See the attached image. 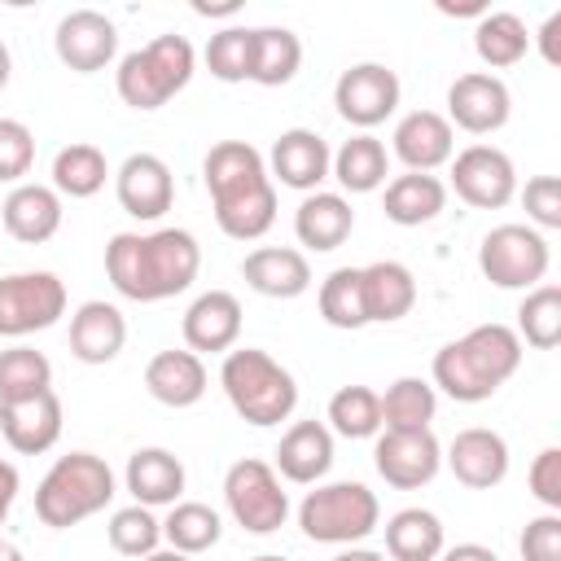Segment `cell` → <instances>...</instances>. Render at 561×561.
Listing matches in <instances>:
<instances>
[{"label": "cell", "mask_w": 561, "mask_h": 561, "mask_svg": "<svg viewBox=\"0 0 561 561\" xmlns=\"http://www.w3.org/2000/svg\"><path fill=\"white\" fill-rule=\"evenodd\" d=\"M0 561H26V557H22V548H18V543L0 539Z\"/></svg>", "instance_id": "obj_55"}, {"label": "cell", "mask_w": 561, "mask_h": 561, "mask_svg": "<svg viewBox=\"0 0 561 561\" xmlns=\"http://www.w3.org/2000/svg\"><path fill=\"white\" fill-rule=\"evenodd\" d=\"M530 495L548 508V513H561V447H543L535 460H530Z\"/></svg>", "instance_id": "obj_47"}, {"label": "cell", "mask_w": 561, "mask_h": 561, "mask_svg": "<svg viewBox=\"0 0 561 561\" xmlns=\"http://www.w3.org/2000/svg\"><path fill=\"white\" fill-rule=\"evenodd\" d=\"M123 482H127L131 500L145 504V508L175 504V500L184 495V465H180V456L167 451V447H136V451L127 456Z\"/></svg>", "instance_id": "obj_27"}, {"label": "cell", "mask_w": 561, "mask_h": 561, "mask_svg": "<svg viewBox=\"0 0 561 561\" xmlns=\"http://www.w3.org/2000/svg\"><path fill=\"white\" fill-rule=\"evenodd\" d=\"M539 53H543V61L548 66H561V9L557 13H548V22L539 26Z\"/></svg>", "instance_id": "obj_48"}, {"label": "cell", "mask_w": 561, "mask_h": 561, "mask_svg": "<svg viewBox=\"0 0 561 561\" xmlns=\"http://www.w3.org/2000/svg\"><path fill=\"white\" fill-rule=\"evenodd\" d=\"M302 66V39L289 26H254V66H250V83L263 88H280L298 75Z\"/></svg>", "instance_id": "obj_34"}, {"label": "cell", "mask_w": 561, "mask_h": 561, "mask_svg": "<svg viewBox=\"0 0 561 561\" xmlns=\"http://www.w3.org/2000/svg\"><path fill=\"white\" fill-rule=\"evenodd\" d=\"M438 561H500V557L486 543H456V548H443Z\"/></svg>", "instance_id": "obj_49"}, {"label": "cell", "mask_w": 561, "mask_h": 561, "mask_svg": "<svg viewBox=\"0 0 561 561\" xmlns=\"http://www.w3.org/2000/svg\"><path fill=\"white\" fill-rule=\"evenodd\" d=\"M451 188L473 210H500L517 193V167L495 145H469L451 153Z\"/></svg>", "instance_id": "obj_12"}, {"label": "cell", "mask_w": 561, "mask_h": 561, "mask_svg": "<svg viewBox=\"0 0 561 561\" xmlns=\"http://www.w3.org/2000/svg\"><path fill=\"white\" fill-rule=\"evenodd\" d=\"M333 561H386L381 552H373V548H342Z\"/></svg>", "instance_id": "obj_52"}, {"label": "cell", "mask_w": 561, "mask_h": 561, "mask_svg": "<svg viewBox=\"0 0 561 561\" xmlns=\"http://www.w3.org/2000/svg\"><path fill=\"white\" fill-rule=\"evenodd\" d=\"M206 364L202 355H193L188 346L184 351H158L149 364H145V390L162 403V408H193L202 403L206 394Z\"/></svg>", "instance_id": "obj_26"}, {"label": "cell", "mask_w": 561, "mask_h": 561, "mask_svg": "<svg viewBox=\"0 0 561 561\" xmlns=\"http://www.w3.org/2000/svg\"><path fill=\"white\" fill-rule=\"evenodd\" d=\"M114 193H118V206L131 219L153 224L175 202V175L158 153H127L118 175H114Z\"/></svg>", "instance_id": "obj_16"}, {"label": "cell", "mask_w": 561, "mask_h": 561, "mask_svg": "<svg viewBox=\"0 0 561 561\" xmlns=\"http://www.w3.org/2000/svg\"><path fill=\"white\" fill-rule=\"evenodd\" d=\"M316 302H320L324 324H333V329H364V324H368L359 267H333V272L320 280Z\"/></svg>", "instance_id": "obj_38"}, {"label": "cell", "mask_w": 561, "mask_h": 561, "mask_svg": "<svg viewBox=\"0 0 561 561\" xmlns=\"http://www.w3.org/2000/svg\"><path fill=\"white\" fill-rule=\"evenodd\" d=\"M0 224H4V232H9L13 241H22V245H44V241H53L57 228H61V193H57L53 184H31V180H22V184H13L9 197H4Z\"/></svg>", "instance_id": "obj_21"}, {"label": "cell", "mask_w": 561, "mask_h": 561, "mask_svg": "<svg viewBox=\"0 0 561 561\" xmlns=\"http://www.w3.org/2000/svg\"><path fill=\"white\" fill-rule=\"evenodd\" d=\"M522 368V337L508 324H478L465 337L438 346L434 355V381L456 403H482L491 399L513 373Z\"/></svg>", "instance_id": "obj_3"}, {"label": "cell", "mask_w": 561, "mask_h": 561, "mask_svg": "<svg viewBox=\"0 0 561 561\" xmlns=\"http://www.w3.org/2000/svg\"><path fill=\"white\" fill-rule=\"evenodd\" d=\"M548 237L530 224H500L478 245V267L495 289H535L548 276Z\"/></svg>", "instance_id": "obj_8"}, {"label": "cell", "mask_w": 561, "mask_h": 561, "mask_svg": "<svg viewBox=\"0 0 561 561\" xmlns=\"http://www.w3.org/2000/svg\"><path fill=\"white\" fill-rule=\"evenodd\" d=\"M373 465L394 491H416L434 482L443 465V447L430 430H381L373 447Z\"/></svg>", "instance_id": "obj_14"}, {"label": "cell", "mask_w": 561, "mask_h": 561, "mask_svg": "<svg viewBox=\"0 0 561 561\" xmlns=\"http://www.w3.org/2000/svg\"><path fill=\"white\" fill-rule=\"evenodd\" d=\"M530 48V35H526V22L508 9H495V13H482L478 26H473V53L482 57V66L491 70H508L526 57Z\"/></svg>", "instance_id": "obj_33"}, {"label": "cell", "mask_w": 561, "mask_h": 561, "mask_svg": "<svg viewBox=\"0 0 561 561\" xmlns=\"http://www.w3.org/2000/svg\"><path fill=\"white\" fill-rule=\"evenodd\" d=\"M513 114V96L508 83L491 70H469L456 75V83L447 88V123H456L469 136H491L508 123Z\"/></svg>", "instance_id": "obj_13"}, {"label": "cell", "mask_w": 561, "mask_h": 561, "mask_svg": "<svg viewBox=\"0 0 561 561\" xmlns=\"http://www.w3.org/2000/svg\"><path fill=\"white\" fill-rule=\"evenodd\" d=\"M13 500H18V469L9 460H0V526H4V517L13 508Z\"/></svg>", "instance_id": "obj_50"}, {"label": "cell", "mask_w": 561, "mask_h": 561, "mask_svg": "<svg viewBox=\"0 0 561 561\" xmlns=\"http://www.w3.org/2000/svg\"><path fill=\"white\" fill-rule=\"evenodd\" d=\"M215 224L232 241H259L276 224V184L250 140H219L202 162Z\"/></svg>", "instance_id": "obj_2"}, {"label": "cell", "mask_w": 561, "mask_h": 561, "mask_svg": "<svg viewBox=\"0 0 561 561\" xmlns=\"http://www.w3.org/2000/svg\"><path fill=\"white\" fill-rule=\"evenodd\" d=\"M447 206V184L438 175H425V171H403L386 184V197H381V210L390 224L399 228H421L430 219H438Z\"/></svg>", "instance_id": "obj_30"}, {"label": "cell", "mask_w": 561, "mask_h": 561, "mask_svg": "<svg viewBox=\"0 0 561 561\" xmlns=\"http://www.w3.org/2000/svg\"><path fill=\"white\" fill-rule=\"evenodd\" d=\"M522 206H526V219L535 232L561 228V180L557 175H530L522 188Z\"/></svg>", "instance_id": "obj_45"}, {"label": "cell", "mask_w": 561, "mask_h": 561, "mask_svg": "<svg viewBox=\"0 0 561 561\" xmlns=\"http://www.w3.org/2000/svg\"><path fill=\"white\" fill-rule=\"evenodd\" d=\"M105 535H110V548H114V552H123V557H149V552H158V543H162V522L153 517V508L127 504V508H118V513L110 517Z\"/></svg>", "instance_id": "obj_43"}, {"label": "cell", "mask_w": 561, "mask_h": 561, "mask_svg": "<svg viewBox=\"0 0 561 561\" xmlns=\"http://www.w3.org/2000/svg\"><path fill=\"white\" fill-rule=\"evenodd\" d=\"M443 548H447L443 522L430 508H399L386 522V552H390V561H438Z\"/></svg>", "instance_id": "obj_32"}, {"label": "cell", "mask_w": 561, "mask_h": 561, "mask_svg": "<svg viewBox=\"0 0 561 561\" xmlns=\"http://www.w3.org/2000/svg\"><path fill=\"white\" fill-rule=\"evenodd\" d=\"M0 438L18 456H39L61 438V399L57 390H39L18 403H0Z\"/></svg>", "instance_id": "obj_20"}, {"label": "cell", "mask_w": 561, "mask_h": 561, "mask_svg": "<svg viewBox=\"0 0 561 561\" xmlns=\"http://www.w3.org/2000/svg\"><path fill=\"white\" fill-rule=\"evenodd\" d=\"M456 153V127L434 110H412L394 127V158L408 171H438Z\"/></svg>", "instance_id": "obj_22"}, {"label": "cell", "mask_w": 561, "mask_h": 561, "mask_svg": "<svg viewBox=\"0 0 561 561\" xmlns=\"http://www.w3.org/2000/svg\"><path fill=\"white\" fill-rule=\"evenodd\" d=\"M399 96H403L399 75H394L390 66H381V61H355V66L342 70L337 83H333V105H337V114H342L351 127H359V131H373L377 123H386V118L399 110Z\"/></svg>", "instance_id": "obj_11"}, {"label": "cell", "mask_w": 561, "mask_h": 561, "mask_svg": "<svg viewBox=\"0 0 561 561\" xmlns=\"http://www.w3.org/2000/svg\"><path fill=\"white\" fill-rule=\"evenodd\" d=\"M381 504L364 482H320L298 504V526L316 543H359L377 530Z\"/></svg>", "instance_id": "obj_7"}, {"label": "cell", "mask_w": 561, "mask_h": 561, "mask_svg": "<svg viewBox=\"0 0 561 561\" xmlns=\"http://www.w3.org/2000/svg\"><path fill=\"white\" fill-rule=\"evenodd\" d=\"M329 430L342 438H373L381 434V394L368 386H342L329 399Z\"/></svg>", "instance_id": "obj_41"}, {"label": "cell", "mask_w": 561, "mask_h": 561, "mask_svg": "<svg viewBox=\"0 0 561 561\" xmlns=\"http://www.w3.org/2000/svg\"><path fill=\"white\" fill-rule=\"evenodd\" d=\"M193 70H197L193 44H188L184 35L167 31V35H158V39H149L145 48L127 53V57L118 61V70H114V83H118L123 105L149 114V110H162L175 92H184L188 79H193Z\"/></svg>", "instance_id": "obj_6"}, {"label": "cell", "mask_w": 561, "mask_h": 561, "mask_svg": "<svg viewBox=\"0 0 561 561\" xmlns=\"http://www.w3.org/2000/svg\"><path fill=\"white\" fill-rule=\"evenodd\" d=\"M105 175H110V162L88 140H75L66 149H57V158H53V188L61 197H92L105 188Z\"/></svg>", "instance_id": "obj_36"}, {"label": "cell", "mask_w": 561, "mask_h": 561, "mask_svg": "<svg viewBox=\"0 0 561 561\" xmlns=\"http://www.w3.org/2000/svg\"><path fill=\"white\" fill-rule=\"evenodd\" d=\"M526 561H561V513H539L517 539Z\"/></svg>", "instance_id": "obj_46"}, {"label": "cell", "mask_w": 561, "mask_h": 561, "mask_svg": "<svg viewBox=\"0 0 561 561\" xmlns=\"http://www.w3.org/2000/svg\"><path fill=\"white\" fill-rule=\"evenodd\" d=\"M184 346L193 355H228L241 337V302L228 289H206L184 311Z\"/></svg>", "instance_id": "obj_17"}, {"label": "cell", "mask_w": 561, "mask_h": 561, "mask_svg": "<svg viewBox=\"0 0 561 561\" xmlns=\"http://www.w3.org/2000/svg\"><path fill=\"white\" fill-rule=\"evenodd\" d=\"M443 460L456 473V482L469 491H491L508 478V443H504V434H495L486 425L460 430Z\"/></svg>", "instance_id": "obj_18"}, {"label": "cell", "mask_w": 561, "mask_h": 561, "mask_svg": "<svg viewBox=\"0 0 561 561\" xmlns=\"http://www.w3.org/2000/svg\"><path fill=\"white\" fill-rule=\"evenodd\" d=\"M53 48H57L61 66H70L75 75H96L118 53V26L96 9H70L57 22Z\"/></svg>", "instance_id": "obj_15"}, {"label": "cell", "mask_w": 561, "mask_h": 561, "mask_svg": "<svg viewBox=\"0 0 561 561\" xmlns=\"http://www.w3.org/2000/svg\"><path fill=\"white\" fill-rule=\"evenodd\" d=\"M359 285H364L368 324H394L416 307V276L394 259H377L359 267Z\"/></svg>", "instance_id": "obj_28"}, {"label": "cell", "mask_w": 561, "mask_h": 561, "mask_svg": "<svg viewBox=\"0 0 561 561\" xmlns=\"http://www.w3.org/2000/svg\"><path fill=\"white\" fill-rule=\"evenodd\" d=\"M66 316V285L57 272L0 276V337H26L53 329Z\"/></svg>", "instance_id": "obj_10"}, {"label": "cell", "mask_w": 561, "mask_h": 561, "mask_svg": "<svg viewBox=\"0 0 561 561\" xmlns=\"http://www.w3.org/2000/svg\"><path fill=\"white\" fill-rule=\"evenodd\" d=\"M9 75H13V57H9V48H4V39H0V92L9 88Z\"/></svg>", "instance_id": "obj_53"}, {"label": "cell", "mask_w": 561, "mask_h": 561, "mask_svg": "<svg viewBox=\"0 0 561 561\" xmlns=\"http://www.w3.org/2000/svg\"><path fill=\"white\" fill-rule=\"evenodd\" d=\"M35 167V131L18 118H0V184H22Z\"/></svg>", "instance_id": "obj_44"}, {"label": "cell", "mask_w": 561, "mask_h": 561, "mask_svg": "<svg viewBox=\"0 0 561 561\" xmlns=\"http://www.w3.org/2000/svg\"><path fill=\"white\" fill-rule=\"evenodd\" d=\"M329 145L320 131L311 127H289L272 140V158H267V175L280 180L285 188H298V193H316L320 180H329Z\"/></svg>", "instance_id": "obj_19"}, {"label": "cell", "mask_w": 561, "mask_h": 561, "mask_svg": "<svg viewBox=\"0 0 561 561\" xmlns=\"http://www.w3.org/2000/svg\"><path fill=\"white\" fill-rule=\"evenodd\" d=\"M351 228H355V210H351V202L342 197V193H307L302 202H298V210H294V232H298V241L307 245V250H316V254H324V250H337L346 237H351Z\"/></svg>", "instance_id": "obj_29"}, {"label": "cell", "mask_w": 561, "mask_h": 561, "mask_svg": "<svg viewBox=\"0 0 561 561\" xmlns=\"http://www.w3.org/2000/svg\"><path fill=\"white\" fill-rule=\"evenodd\" d=\"M224 500H228L232 522L250 535H272L289 517V495H285L276 469L267 460H254V456L237 460L224 473Z\"/></svg>", "instance_id": "obj_9"}, {"label": "cell", "mask_w": 561, "mask_h": 561, "mask_svg": "<svg viewBox=\"0 0 561 561\" xmlns=\"http://www.w3.org/2000/svg\"><path fill=\"white\" fill-rule=\"evenodd\" d=\"M250 561H289V557H276V552H263V557H250Z\"/></svg>", "instance_id": "obj_56"}, {"label": "cell", "mask_w": 561, "mask_h": 561, "mask_svg": "<svg viewBox=\"0 0 561 561\" xmlns=\"http://www.w3.org/2000/svg\"><path fill=\"white\" fill-rule=\"evenodd\" d=\"M438 13H447V18H482V13H491V9H486V0H465V4L438 0Z\"/></svg>", "instance_id": "obj_51"}, {"label": "cell", "mask_w": 561, "mask_h": 561, "mask_svg": "<svg viewBox=\"0 0 561 561\" xmlns=\"http://www.w3.org/2000/svg\"><path fill=\"white\" fill-rule=\"evenodd\" d=\"M202 245L188 228L114 232L105 245V276L131 302H162L197 280Z\"/></svg>", "instance_id": "obj_1"}, {"label": "cell", "mask_w": 561, "mask_h": 561, "mask_svg": "<svg viewBox=\"0 0 561 561\" xmlns=\"http://www.w3.org/2000/svg\"><path fill=\"white\" fill-rule=\"evenodd\" d=\"M254 66V26H224L206 44V70L219 83H245Z\"/></svg>", "instance_id": "obj_42"}, {"label": "cell", "mask_w": 561, "mask_h": 561, "mask_svg": "<svg viewBox=\"0 0 561 561\" xmlns=\"http://www.w3.org/2000/svg\"><path fill=\"white\" fill-rule=\"evenodd\" d=\"M333 465V430L324 421H294L276 443V469L285 482L311 486Z\"/></svg>", "instance_id": "obj_24"}, {"label": "cell", "mask_w": 561, "mask_h": 561, "mask_svg": "<svg viewBox=\"0 0 561 561\" xmlns=\"http://www.w3.org/2000/svg\"><path fill=\"white\" fill-rule=\"evenodd\" d=\"M127 346V320L114 302H83L70 316V355L83 364H110L118 359V351Z\"/></svg>", "instance_id": "obj_25"}, {"label": "cell", "mask_w": 561, "mask_h": 561, "mask_svg": "<svg viewBox=\"0 0 561 561\" xmlns=\"http://www.w3.org/2000/svg\"><path fill=\"white\" fill-rule=\"evenodd\" d=\"M513 333L526 346H535V351H552L561 342V289L557 285L526 289V298L517 307V329Z\"/></svg>", "instance_id": "obj_39"}, {"label": "cell", "mask_w": 561, "mask_h": 561, "mask_svg": "<svg viewBox=\"0 0 561 561\" xmlns=\"http://www.w3.org/2000/svg\"><path fill=\"white\" fill-rule=\"evenodd\" d=\"M114 500V469L92 451L57 456L35 486V517L53 530H70Z\"/></svg>", "instance_id": "obj_5"}, {"label": "cell", "mask_w": 561, "mask_h": 561, "mask_svg": "<svg viewBox=\"0 0 561 561\" xmlns=\"http://www.w3.org/2000/svg\"><path fill=\"white\" fill-rule=\"evenodd\" d=\"M219 535H224V522H219V513H215L210 504H202V500H175L171 513H167V522H162V539H167L175 552H184V557H197V552L215 548Z\"/></svg>", "instance_id": "obj_35"}, {"label": "cell", "mask_w": 561, "mask_h": 561, "mask_svg": "<svg viewBox=\"0 0 561 561\" xmlns=\"http://www.w3.org/2000/svg\"><path fill=\"white\" fill-rule=\"evenodd\" d=\"M438 412V390L421 377H399L381 394V430H430Z\"/></svg>", "instance_id": "obj_37"}, {"label": "cell", "mask_w": 561, "mask_h": 561, "mask_svg": "<svg viewBox=\"0 0 561 561\" xmlns=\"http://www.w3.org/2000/svg\"><path fill=\"white\" fill-rule=\"evenodd\" d=\"M329 171H333V180H337L346 193H373V188H381L386 175H390V153H386V145H381L373 131H359V136L342 140V149L333 153Z\"/></svg>", "instance_id": "obj_31"}, {"label": "cell", "mask_w": 561, "mask_h": 561, "mask_svg": "<svg viewBox=\"0 0 561 561\" xmlns=\"http://www.w3.org/2000/svg\"><path fill=\"white\" fill-rule=\"evenodd\" d=\"M140 561H193V557H184V552H175V548H158V552H149V557H140Z\"/></svg>", "instance_id": "obj_54"}, {"label": "cell", "mask_w": 561, "mask_h": 561, "mask_svg": "<svg viewBox=\"0 0 561 561\" xmlns=\"http://www.w3.org/2000/svg\"><path fill=\"white\" fill-rule=\"evenodd\" d=\"M219 386L232 403V412L259 430L267 425H280L294 416L298 408V381L294 373L272 359L267 351L259 346H232L219 364Z\"/></svg>", "instance_id": "obj_4"}, {"label": "cell", "mask_w": 561, "mask_h": 561, "mask_svg": "<svg viewBox=\"0 0 561 561\" xmlns=\"http://www.w3.org/2000/svg\"><path fill=\"white\" fill-rule=\"evenodd\" d=\"M241 276L263 298H298L311 289V263L294 245H259L241 259Z\"/></svg>", "instance_id": "obj_23"}, {"label": "cell", "mask_w": 561, "mask_h": 561, "mask_svg": "<svg viewBox=\"0 0 561 561\" xmlns=\"http://www.w3.org/2000/svg\"><path fill=\"white\" fill-rule=\"evenodd\" d=\"M39 390H53V364L35 346H9L0 351V403L31 399Z\"/></svg>", "instance_id": "obj_40"}]
</instances>
